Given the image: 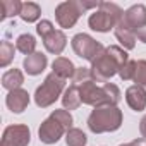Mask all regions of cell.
I'll list each match as a JSON object with an SVG mask.
<instances>
[{
    "label": "cell",
    "instance_id": "1",
    "mask_svg": "<svg viewBox=\"0 0 146 146\" xmlns=\"http://www.w3.org/2000/svg\"><path fill=\"white\" fill-rule=\"evenodd\" d=\"M125 62H129V58H127V53L124 52V48L108 46L91 64V78L96 79L98 83H107L112 76H115L120 70V67Z\"/></svg>",
    "mask_w": 146,
    "mask_h": 146
},
{
    "label": "cell",
    "instance_id": "2",
    "mask_svg": "<svg viewBox=\"0 0 146 146\" xmlns=\"http://www.w3.org/2000/svg\"><path fill=\"white\" fill-rule=\"evenodd\" d=\"M100 4L102 2H81V0H69V2H62L57 5L55 9V17H57V23L60 28L64 29H69L72 28L81 14H84L86 11L90 9H100Z\"/></svg>",
    "mask_w": 146,
    "mask_h": 146
},
{
    "label": "cell",
    "instance_id": "3",
    "mask_svg": "<svg viewBox=\"0 0 146 146\" xmlns=\"http://www.w3.org/2000/svg\"><path fill=\"white\" fill-rule=\"evenodd\" d=\"M120 124H122V112L117 107H98L91 112L88 119V127L96 134L117 131Z\"/></svg>",
    "mask_w": 146,
    "mask_h": 146
},
{
    "label": "cell",
    "instance_id": "4",
    "mask_svg": "<svg viewBox=\"0 0 146 146\" xmlns=\"http://www.w3.org/2000/svg\"><path fill=\"white\" fill-rule=\"evenodd\" d=\"M64 84H65V79L58 78L55 72L48 74L46 79H45V83H43V84L36 90V93H35V102H36V105L41 107V108L50 107L55 100H58V96H60V93H62V90H64Z\"/></svg>",
    "mask_w": 146,
    "mask_h": 146
},
{
    "label": "cell",
    "instance_id": "5",
    "mask_svg": "<svg viewBox=\"0 0 146 146\" xmlns=\"http://www.w3.org/2000/svg\"><path fill=\"white\" fill-rule=\"evenodd\" d=\"M72 48H74V52H76L81 58L90 60L91 64L105 52L103 45L98 43L95 38H91V36L86 35V33H79V35H76L74 38H72Z\"/></svg>",
    "mask_w": 146,
    "mask_h": 146
},
{
    "label": "cell",
    "instance_id": "6",
    "mask_svg": "<svg viewBox=\"0 0 146 146\" xmlns=\"http://www.w3.org/2000/svg\"><path fill=\"white\" fill-rule=\"evenodd\" d=\"M119 24L127 28V29H131V31H134V33H137L141 28L146 26V7L143 4L129 7L124 12V17H122V21Z\"/></svg>",
    "mask_w": 146,
    "mask_h": 146
},
{
    "label": "cell",
    "instance_id": "7",
    "mask_svg": "<svg viewBox=\"0 0 146 146\" xmlns=\"http://www.w3.org/2000/svg\"><path fill=\"white\" fill-rule=\"evenodd\" d=\"M31 132L26 125H11L4 131L2 146H28Z\"/></svg>",
    "mask_w": 146,
    "mask_h": 146
},
{
    "label": "cell",
    "instance_id": "8",
    "mask_svg": "<svg viewBox=\"0 0 146 146\" xmlns=\"http://www.w3.org/2000/svg\"><path fill=\"white\" fill-rule=\"evenodd\" d=\"M65 131H67V129H65L57 119H53V117L50 115L46 120H43V124H41L38 134H40V139H41L43 143L53 144V143H57V141L62 137V134H64Z\"/></svg>",
    "mask_w": 146,
    "mask_h": 146
},
{
    "label": "cell",
    "instance_id": "9",
    "mask_svg": "<svg viewBox=\"0 0 146 146\" xmlns=\"http://www.w3.org/2000/svg\"><path fill=\"white\" fill-rule=\"evenodd\" d=\"M88 24L93 31H98V33H108L110 29H115L117 26V21L103 9H98L95 11L90 19H88Z\"/></svg>",
    "mask_w": 146,
    "mask_h": 146
},
{
    "label": "cell",
    "instance_id": "10",
    "mask_svg": "<svg viewBox=\"0 0 146 146\" xmlns=\"http://www.w3.org/2000/svg\"><path fill=\"white\" fill-rule=\"evenodd\" d=\"M125 102L136 112L144 110V107H146V90L143 86H139V84H134V86L127 88V91H125Z\"/></svg>",
    "mask_w": 146,
    "mask_h": 146
},
{
    "label": "cell",
    "instance_id": "11",
    "mask_svg": "<svg viewBox=\"0 0 146 146\" xmlns=\"http://www.w3.org/2000/svg\"><path fill=\"white\" fill-rule=\"evenodd\" d=\"M7 107L14 112V113H21L26 110V107L29 105V95L28 91L24 90H14V91H9L7 95V100H5Z\"/></svg>",
    "mask_w": 146,
    "mask_h": 146
},
{
    "label": "cell",
    "instance_id": "12",
    "mask_svg": "<svg viewBox=\"0 0 146 146\" xmlns=\"http://www.w3.org/2000/svg\"><path fill=\"white\" fill-rule=\"evenodd\" d=\"M43 45H45V48H46L50 53L60 55L62 50H64L65 45H67V38H65V35H64L60 29H53L52 33H48V35L43 38Z\"/></svg>",
    "mask_w": 146,
    "mask_h": 146
},
{
    "label": "cell",
    "instance_id": "13",
    "mask_svg": "<svg viewBox=\"0 0 146 146\" xmlns=\"http://www.w3.org/2000/svg\"><path fill=\"white\" fill-rule=\"evenodd\" d=\"M45 67H46V55H43L40 52H35L24 58V69L29 76L41 74L45 70Z\"/></svg>",
    "mask_w": 146,
    "mask_h": 146
},
{
    "label": "cell",
    "instance_id": "14",
    "mask_svg": "<svg viewBox=\"0 0 146 146\" xmlns=\"http://www.w3.org/2000/svg\"><path fill=\"white\" fill-rule=\"evenodd\" d=\"M52 67H53V72H55V74H57L58 78H62V79H67V78H74L76 67H74V64H72L69 58L58 57V58H55V60H53Z\"/></svg>",
    "mask_w": 146,
    "mask_h": 146
},
{
    "label": "cell",
    "instance_id": "15",
    "mask_svg": "<svg viewBox=\"0 0 146 146\" xmlns=\"http://www.w3.org/2000/svg\"><path fill=\"white\" fill-rule=\"evenodd\" d=\"M23 83H24V76H23V72L19 69H11L2 76V86L5 90H9V91L19 90Z\"/></svg>",
    "mask_w": 146,
    "mask_h": 146
},
{
    "label": "cell",
    "instance_id": "16",
    "mask_svg": "<svg viewBox=\"0 0 146 146\" xmlns=\"http://www.w3.org/2000/svg\"><path fill=\"white\" fill-rule=\"evenodd\" d=\"M62 103H64V107L69 108V110H74V108H78V107L83 103V102H81V95H79V86H78V84L69 86V90H67L65 95L62 96Z\"/></svg>",
    "mask_w": 146,
    "mask_h": 146
},
{
    "label": "cell",
    "instance_id": "17",
    "mask_svg": "<svg viewBox=\"0 0 146 146\" xmlns=\"http://www.w3.org/2000/svg\"><path fill=\"white\" fill-rule=\"evenodd\" d=\"M115 36H117V40L122 43L124 48H127V50L134 48V45H136V33H134V31H131V29H127V28L117 24V26H115Z\"/></svg>",
    "mask_w": 146,
    "mask_h": 146
},
{
    "label": "cell",
    "instance_id": "18",
    "mask_svg": "<svg viewBox=\"0 0 146 146\" xmlns=\"http://www.w3.org/2000/svg\"><path fill=\"white\" fill-rule=\"evenodd\" d=\"M0 11H2V19L12 17V16H21L23 4L19 0H2L0 2Z\"/></svg>",
    "mask_w": 146,
    "mask_h": 146
},
{
    "label": "cell",
    "instance_id": "19",
    "mask_svg": "<svg viewBox=\"0 0 146 146\" xmlns=\"http://www.w3.org/2000/svg\"><path fill=\"white\" fill-rule=\"evenodd\" d=\"M16 48L24 53V55H31L35 53V48H36V40L33 35H21L16 41Z\"/></svg>",
    "mask_w": 146,
    "mask_h": 146
},
{
    "label": "cell",
    "instance_id": "20",
    "mask_svg": "<svg viewBox=\"0 0 146 146\" xmlns=\"http://www.w3.org/2000/svg\"><path fill=\"white\" fill-rule=\"evenodd\" d=\"M40 14H41V9H40L38 4H35V2H26V4H23V11H21V19H23V21H26V23H35V21H38Z\"/></svg>",
    "mask_w": 146,
    "mask_h": 146
},
{
    "label": "cell",
    "instance_id": "21",
    "mask_svg": "<svg viewBox=\"0 0 146 146\" xmlns=\"http://www.w3.org/2000/svg\"><path fill=\"white\" fill-rule=\"evenodd\" d=\"M65 141H67V146H84L86 144V134L81 129H69Z\"/></svg>",
    "mask_w": 146,
    "mask_h": 146
},
{
    "label": "cell",
    "instance_id": "22",
    "mask_svg": "<svg viewBox=\"0 0 146 146\" xmlns=\"http://www.w3.org/2000/svg\"><path fill=\"white\" fill-rule=\"evenodd\" d=\"M12 58H14V45L9 41H2V45H0V65L7 67Z\"/></svg>",
    "mask_w": 146,
    "mask_h": 146
},
{
    "label": "cell",
    "instance_id": "23",
    "mask_svg": "<svg viewBox=\"0 0 146 146\" xmlns=\"http://www.w3.org/2000/svg\"><path fill=\"white\" fill-rule=\"evenodd\" d=\"M100 9H103V11H107L115 21H117V24L122 21V17H124V11L119 7V5H115V4H110V2H102L100 4Z\"/></svg>",
    "mask_w": 146,
    "mask_h": 146
},
{
    "label": "cell",
    "instance_id": "24",
    "mask_svg": "<svg viewBox=\"0 0 146 146\" xmlns=\"http://www.w3.org/2000/svg\"><path fill=\"white\" fill-rule=\"evenodd\" d=\"M132 81H136V84H139L143 88L146 86V60L136 62V74H134Z\"/></svg>",
    "mask_w": 146,
    "mask_h": 146
},
{
    "label": "cell",
    "instance_id": "25",
    "mask_svg": "<svg viewBox=\"0 0 146 146\" xmlns=\"http://www.w3.org/2000/svg\"><path fill=\"white\" fill-rule=\"evenodd\" d=\"M52 117L57 119L67 131L70 129V125H72V115L69 113V110H53L52 112Z\"/></svg>",
    "mask_w": 146,
    "mask_h": 146
},
{
    "label": "cell",
    "instance_id": "26",
    "mask_svg": "<svg viewBox=\"0 0 146 146\" xmlns=\"http://www.w3.org/2000/svg\"><path fill=\"white\" fill-rule=\"evenodd\" d=\"M91 69H86V67H79L76 69L74 72V78H72V81H74L76 84H83V83H88L91 81Z\"/></svg>",
    "mask_w": 146,
    "mask_h": 146
},
{
    "label": "cell",
    "instance_id": "27",
    "mask_svg": "<svg viewBox=\"0 0 146 146\" xmlns=\"http://www.w3.org/2000/svg\"><path fill=\"white\" fill-rule=\"evenodd\" d=\"M119 74H120V78H122L124 81L134 79V74H136V62H132V60L125 62V64H124V65L120 67V70H119Z\"/></svg>",
    "mask_w": 146,
    "mask_h": 146
},
{
    "label": "cell",
    "instance_id": "28",
    "mask_svg": "<svg viewBox=\"0 0 146 146\" xmlns=\"http://www.w3.org/2000/svg\"><path fill=\"white\" fill-rule=\"evenodd\" d=\"M53 29H55L53 24H52L50 21H46V19H45V21H40L38 26H36V31H38V35H40L41 38H45V36H46L48 33H52Z\"/></svg>",
    "mask_w": 146,
    "mask_h": 146
},
{
    "label": "cell",
    "instance_id": "29",
    "mask_svg": "<svg viewBox=\"0 0 146 146\" xmlns=\"http://www.w3.org/2000/svg\"><path fill=\"white\" fill-rule=\"evenodd\" d=\"M120 146H146V139H134L131 143H125V144H120Z\"/></svg>",
    "mask_w": 146,
    "mask_h": 146
},
{
    "label": "cell",
    "instance_id": "30",
    "mask_svg": "<svg viewBox=\"0 0 146 146\" xmlns=\"http://www.w3.org/2000/svg\"><path fill=\"white\" fill-rule=\"evenodd\" d=\"M139 132H141V136H143V139H146V115L141 119V122H139Z\"/></svg>",
    "mask_w": 146,
    "mask_h": 146
},
{
    "label": "cell",
    "instance_id": "31",
    "mask_svg": "<svg viewBox=\"0 0 146 146\" xmlns=\"http://www.w3.org/2000/svg\"><path fill=\"white\" fill-rule=\"evenodd\" d=\"M136 36H137L143 43H146V26H144V28H141V29L136 33Z\"/></svg>",
    "mask_w": 146,
    "mask_h": 146
}]
</instances>
